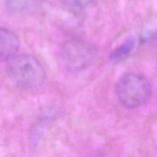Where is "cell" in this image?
Segmentation results:
<instances>
[{"instance_id": "obj_5", "label": "cell", "mask_w": 157, "mask_h": 157, "mask_svg": "<svg viewBox=\"0 0 157 157\" xmlns=\"http://www.w3.org/2000/svg\"><path fill=\"white\" fill-rule=\"evenodd\" d=\"M39 0H7V6L13 12H27L33 9Z\"/></svg>"}, {"instance_id": "obj_4", "label": "cell", "mask_w": 157, "mask_h": 157, "mask_svg": "<svg viewBox=\"0 0 157 157\" xmlns=\"http://www.w3.org/2000/svg\"><path fill=\"white\" fill-rule=\"evenodd\" d=\"M19 48V40L11 31L0 28V61L15 56Z\"/></svg>"}, {"instance_id": "obj_1", "label": "cell", "mask_w": 157, "mask_h": 157, "mask_svg": "<svg viewBox=\"0 0 157 157\" xmlns=\"http://www.w3.org/2000/svg\"><path fill=\"white\" fill-rule=\"evenodd\" d=\"M6 71L11 80L23 90L37 88L45 80L42 66L34 57L28 55L12 56L8 60Z\"/></svg>"}, {"instance_id": "obj_7", "label": "cell", "mask_w": 157, "mask_h": 157, "mask_svg": "<svg viewBox=\"0 0 157 157\" xmlns=\"http://www.w3.org/2000/svg\"><path fill=\"white\" fill-rule=\"evenodd\" d=\"M65 4L73 7H83L90 4L93 0H61Z\"/></svg>"}, {"instance_id": "obj_6", "label": "cell", "mask_w": 157, "mask_h": 157, "mask_svg": "<svg viewBox=\"0 0 157 157\" xmlns=\"http://www.w3.org/2000/svg\"><path fill=\"white\" fill-rule=\"evenodd\" d=\"M134 44V40H128V42L125 43L119 48H118L115 52L113 53V58H121L124 55H126L132 48Z\"/></svg>"}, {"instance_id": "obj_2", "label": "cell", "mask_w": 157, "mask_h": 157, "mask_svg": "<svg viewBox=\"0 0 157 157\" xmlns=\"http://www.w3.org/2000/svg\"><path fill=\"white\" fill-rule=\"evenodd\" d=\"M119 102L128 109H136L150 99L151 87L148 80L142 74L129 73L124 75L116 85Z\"/></svg>"}, {"instance_id": "obj_3", "label": "cell", "mask_w": 157, "mask_h": 157, "mask_svg": "<svg viewBox=\"0 0 157 157\" xmlns=\"http://www.w3.org/2000/svg\"><path fill=\"white\" fill-rule=\"evenodd\" d=\"M95 55L93 47L82 40H71L65 43L61 50V58L65 66L78 71L90 65Z\"/></svg>"}]
</instances>
